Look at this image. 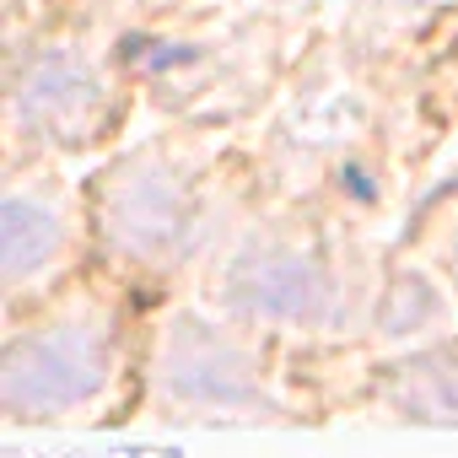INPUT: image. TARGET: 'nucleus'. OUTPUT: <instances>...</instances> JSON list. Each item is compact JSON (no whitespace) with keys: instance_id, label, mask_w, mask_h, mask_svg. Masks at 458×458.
<instances>
[{"instance_id":"6","label":"nucleus","mask_w":458,"mask_h":458,"mask_svg":"<svg viewBox=\"0 0 458 458\" xmlns=\"http://www.w3.org/2000/svg\"><path fill=\"white\" fill-rule=\"evenodd\" d=\"M340 183H345V189H351L356 199H377V183H372V178H367L361 167H345V173H340Z\"/></svg>"},{"instance_id":"3","label":"nucleus","mask_w":458,"mask_h":458,"mask_svg":"<svg viewBox=\"0 0 458 458\" xmlns=\"http://www.w3.org/2000/svg\"><path fill=\"white\" fill-rule=\"evenodd\" d=\"M233 297L249 313H270V318H318L329 302V281L308 265V259H254L238 281Z\"/></svg>"},{"instance_id":"4","label":"nucleus","mask_w":458,"mask_h":458,"mask_svg":"<svg viewBox=\"0 0 458 458\" xmlns=\"http://www.w3.org/2000/svg\"><path fill=\"white\" fill-rule=\"evenodd\" d=\"M55 254H60V216L28 194H12L0 205V281L17 286Z\"/></svg>"},{"instance_id":"5","label":"nucleus","mask_w":458,"mask_h":458,"mask_svg":"<svg viewBox=\"0 0 458 458\" xmlns=\"http://www.w3.org/2000/svg\"><path fill=\"white\" fill-rule=\"evenodd\" d=\"M76 98H92V76L71 60V55H49L28 71L22 81V103L28 108H65Z\"/></svg>"},{"instance_id":"7","label":"nucleus","mask_w":458,"mask_h":458,"mask_svg":"<svg viewBox=\"0 0 458 458\" xmlns=\"http://www.w3.org/2000/svg\"><path fill=\"white\" fill-rule=\"evenodd\" d=\"M437 404H442V410H453V415H458V367H453V372H447V377H442V394H437Z\"/></svg>"},{"instance_id":"1","label":"nucleus","mask_w":458,"mask_h":458,"mask_svg":"<svg viewBox=\"0 0 458 458\" xmlns=\"http://www.w3.org/2000/svg\"><path fill=\"white\" fill-rule=\"evenodd\" d=\"M108 377V340L87 324H60L49 335H28L0 361V404L12 415H55L92 399Z\"/></svg>"},{"instance_id":"2","label":"nucleus","mask_w":458,"mask_h":458,"mask_svg":"<svg viewBox=\"0 0 458 458\" xmlns=\"http://www.w3.org/2000/svg\"><path fill=\"white\" fill-rule=\"evenodd\" d=\"M162 383H167V394H178L189 404H254L259 399V388L249 383V361L233 345H216V340L167 345Z\"/></svg>"},{"instance_id":"8","label":"nucleus","mask_w":458,"mask_h":458,"mask_svg":"<svg viewBox=\"0 0 458 458\" xmlns=\"http://www.w3.org/2000/svg\"><path fill=\"white\" fill-rule=\"evenodd\" d=\"M151 49H157V44L135 33V38H124V44H119V60H140V55H151Z\"/></svg>"}]
</instances>
